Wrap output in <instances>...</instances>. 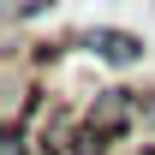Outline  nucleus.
Instances as JSON below:
<instances>
[{"instance_id": "nucleus-1", "label": "nucleus", "mask_w": 155, "mask_h": 155, "mask_svg": "<svg viewBox=\"0 0 155 155\" xmlns=\"http://www.w3.org/2000/svg\"><path fill=\"white\" fill-rule=\"evenodd\" d=\"M84 125H90V131H101L107 143H114V137H125V131L137 125V90H101V96L90 101Z\"/></svg>"}, {"instance_id": "nucleus-2", "label": "nucleus", "mask_w": 155, "mask_h": 155, "mask_svg": "<svg viewBox=\"0 0 155 155\" xmlns=\"http://www.w3.org/2000/svg\"><path fill=\"white\" fill-rule=\"evenodd\" d=\"M84 42H90V54H96V60H107V66H137V60H143V36L114 30V24H96Z\"/></svg>"}, {"instance_id": "nucleus-3", "label": "nucleus", "mask_w": 155, "mask_h": 155, "mask_svg": "<svg viewBox=\"0 0 155 155\" xmlns=\"http://www.w3.org/2000/svg\"><path fill=\"white\" fill-rule=\"evenodd\" d=\"M137 125H155V90H137Z\"/></svg>"}]
</instances>
